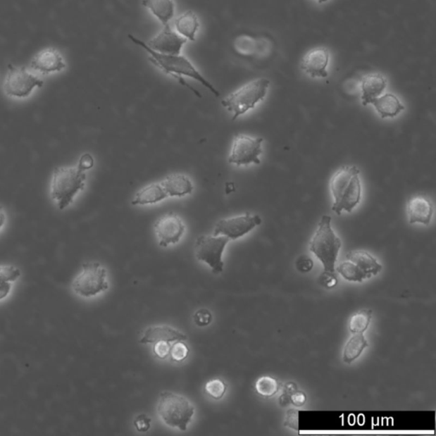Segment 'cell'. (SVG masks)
I'll return each instance as SVG.
<instances>
[{
  "mask_svg": "<svg viewBox=\"0 0 436 436\" xmlns=\"http://www.w3.org/2000/svg\"><path fill=\"white\" fill-rule=\"evenodd\" d=\"M387 87V80L381 73H370L361 80V101L363 106L382 96Z\"/></svg>",
  "mask_w": 436,
  "mask_h": 436,
  "instance_id": "ac0fdd59",
  "label": "cell"
},
{
  "mask_svg": "<svg viewBox=\"0 0 436 436\" xmlns=\"http://www.w3.org/2000/svg\"><path fill=\"white\" fill-rule=\"evenodd\" d=\"M142 6L161 23L163 26L170 24L175 15L173 0H142Z\"/></svg>",
  "mask_w": 436,
  "mask_h": 436,
  "instance_id": "d4e9b609",
  "label": "cell"
},
{
  "mask_svg": "<svg viewBox=\"0 0 436 436\" xmlns=\"http://www.w3.org/2000/svg\"><path fill=\"white\" fill-rule=\"evenodd\" d=\"M262 223L259 215L247 213L235 217L223 218L216 223L213 235H223L230 240H235L250 233Z\"/></svg>",
  "mask_w": 436,
  "mask_h": 436,
  "instance_id": "8fae6325",
  "label": "cell"
},
{
  "mask_svg": "<svg viewBox=\"0 0 436 436\" xmlns=\"http://www.w3.org/2000/svg\"><path fill=\"white\" fill-rule=\"evenodd\" d=\"M44 81L25 68L10 67L4 89L6 95L16 99H26L36 87H42Z\"/></svg>",
  "mask_w": 436,
  "mask_h": 436,
  "instance_id": "30bf717a",
  "label": "cell"
},
{
  "mask_svg": "<svg viewBox=\"0 0 436 436\" xmlns=\"http://www.w3.org/2000/svg\"><path fill=\"white\" fill-rule=\"evenodd\" d=\"M297 268L301 272H308L313 268V262L307 256H301L297 263Z\"/></svg>",
  "mask_w": 436,
  "mask_h": 436,
  "instance_id": "f35d334b",
  "label": "cell"
},
{
  "mask_svg": "<svg viewBox=\"0 0 436 436\" xmlns=\"http://www.w3.org/2000/svg\"><path fill=\"white\" fill-rule=\"evenodd\" d=\"M316 1L319 4H323V3L328 2V0H316Z\"/></svg>",
  "mask_w": 436,
  "mask_h": 436,
  "instance_id": "b9f144b4",
  "label": "cell"
},
{
  "mask_svg": "<svg viewBox=\"0 0 436 436\" xmlns=\"http://www.w3.org/2000/svg\"><path fill=\"white\" fill-rule=\"evenodd\" d=\"M433 213V204L425 197H414L407 204V215L410 224L421 223L429 225Z\"/></svg>",
  "mask_w": 436,
  "mask_h": 436,
  "instance_id": "e0dca14e",
  "label": "cell"
},
{
  "mask_svg": "<svg viewBox=\"0 0 436 436\" xmlns=\"http://www.w3.org/2000/svg\"><path fill=\"white\" fill-rule=\"evenodd\" d=\"M170 345L167 342H157L154 344V354L161 360H165L170 356Z\"/></svg>",
  "mask_w": 436,
  "mask_h": 436,
  "instance_id": "836d02e7",
  "label": "cell"
},
{
  "mask_svg": "<svg viewBox=\"0 0 436 436\" xmlns=\"http://www.w3.org/2000/svg\"><path fill=\"white\" fill-rule=\"evenodd\" d=\"M157 411L166 425L185 431L194 417V407L182 395L166 391L161 394Z\"/></svg>",
  "mask_w": 436,
  "mask_h": 436,
  "instance_id": "8992f818",
  "label": "cell"
},
{
  "mask_svg": "<svg viewBox=\"0 0 436 436\" xmlns=\"http://www.w3.org/2000/svg\"><path fill=\"white\" fill-rule=\"evenodd\" d=\"M337 272L344 277L345 280L349 281H354V282H362L366 277L361 268L350 261L341 263L337 268Z\"/></svg>",
  "mask_w": 436,
  "mask_h": 436,
  "instance_id": "f546056e",
  "label": "cell"
},
{
  "mask_svg": "<svg viewBox=\"0 0 436 436\" xmlns=\"http://www.w3.org/2000/svg\"><path fill=\"white\" fill-rule=\"evenodd\" d=\"M168 197L182 198L193 193L194 185L185 174H170L161 182Z\"/></svg>",
  "mask_w": 436,
  "mask_h": 436,
  "instance_id": "d6986e66",
  "label": "cell"
},
{
  "mask_svg": "<svg viewBox=\"0 0 436 436\" xmlns=\"http://www.w3.org/2000/svg\"><path fill=\"white\" fill-rule=\"evenodd\" d=\"M289 398H290V401L292 404L296 406H304L305 402H306V394H305L303 391L297 390L293 391V392L289 395Z\"/></svg>",
  "mask_w": 436,
  "mask_h": 436,
  "instance_id": "8d00e7d4",
  "label": "cell"
},
{
  "mask_svg": "<svg viewBox=\"0 0 436 436\" xmlns=\"http://www.w3.org/2000/svg\"><path fill=\"white\" fill-rule=\"evenodd\" d=\"M229 238L223 235L199 236L194 244L195 256L201 262L206 263L211 268L213 274L223 271V255Z\"/></svg>",
  "mask_w": 436,
  "mask_h": 436,
  "instance_id": "ba28073f",
  "label": "cell"
},
{
  "mask_svg": "<svg viewBox=\"0 0 436 436\" xmlns=\"http://www.w3.org/2000/svg\"><path fill=\"white\" fill-rule=\"evenodd\" d=\"M347 259L361 268L366 279L377 275L382 268V265L378 262L377 259L366 251H349L347 254Z\"/></svg>",
  "mask_w": 436,
  "mask_h": 436,
  "instance_id": "cb8c5ba5",
  "label": "cell"
},
{
  "mask_svg": "<svg viewBox=\"0 0 436 436\" xmlns=\"http://www.w3.org/2000/svg\"><path fill=\"white\" fill-rule=\"evenodd\" d=\"M190 350L189 346L185 341H176L173 346H170V357L174 362H182L189 356Z\"/></svg>",
  "mask_w": 436,
  "mask_h": 436,
  "instance_id": "1f68e13d",
  "label": "cell"
},
{
  "mask_svg": "<svg viewBox=\"0 0 436 436\" xmlns=\"http://www.w3.org/2000/svg\"><path fill=\"white\" fill-rule=\"evenodd\" d=\"M263 142L262 137H251L242 134L236 135L232 144L229 162L237 166L260 164Z\"/></svg>",
  "mask_w": 436,
  "mask_h": 436,
  "instance_id": "9c48e42d",
  "label": "cell"
},
{
  "mask_svg": "<svg viewBox=\"0 0 436 436\" xmlns=\"http://www.w3.org/2000/svg\"><path fill=\"white\" fill-rule=\"evenodd\" d=\"M6 221V216L5 211H4V208L0 206V230L2 229V227L5 225Z\"/></svg>",
  "mask_w": 436,
  "mask_h": 436,
  "instance_id": "60d3db41",
  "label": "cell"
},
{
  "mask_svg": "<svg viewBox=\"0 0 436 436\" xmlns=\"http://www.w3.org/2000/svg\"><path fill=\"white\" fill-rule=\"evenodd\" d=\"M332 218L324 215L318 224L315 235L309 242V250L316 256L324 267V273L335 274V266L342 242L332 229Z\"/></svg>",
  "mask_w": 436,
  "mask_h": 436,
  "instance_id": "3957f363",
  "label": "cell"
},
{
  "mask_svg": "<svg viewBox=\"0 0 436 436\" xmlns=\"http://www.w3.org/2000/svg\"><path fill=\"white\" fill-rule=\"evenodd\" d=\"M280 388V384L276 378L270 376H263L258 379L255 389L256 393L263 398L274 397Z\"/></svg>",
  "mask_w": 436,
  "mask_h": 436,
  "instance_id": "83f0119b",
  "label": "cell"
},
{
  "mask_svg": "<svg viewBox=\"0 0 436 436\" xmlns=\"http://www.w3.org/2000/svg\"><path fill=\"white\" fill-rule=\"evenodd\" d=\"M87 174L77 167H59L53 173L51 197L60 210L70 206L77 194L85 189Z\"/></svg>",
  "mask_w": 436,
  "mask_h": 436,
  "instance_id": "277c9868",
  "label": "cell"
},
{
  "mask_svg": "<svg viewBox=\"0 0 436 436\" xmlns=\"http://www.w3.org/2000/svg\"><path fill=\"white\" fill-rule=\"evenodd\" d=\"M368 347L363 333H356L346 344L344 350V361L350 364L361 356L364 349Z\"/></svg>",
  "mask_w": 436,
  "mask_h": 436,
  "instance_id": "484cf974",
  "label": "cell"
},
{
  "mask_svg": "<svg viewBox=\"0 0 436 436\" xmlns=\"http://www.w3.org/2000/svg\"><path fill=\"white\" fill-rule=\"evenodd\" d=\"M360 170L356 166H344L330 181L333 197L332 211L337 215L351 213L361 201L362 187Z\"/></svg>",
  "mask_w": 436,
  "mask_h": 436,
  "instance_id": "7a4b0ae2",
  "label": "cell"
},
{
  "mask_svg": "<svg viewBox=\"0 0 436 436\" xmlns=\"http://www.w3.org/2000/svg\"><path fill=\"white\" fill-rule=\"evenodd\" d=\"M94 166V158L89 154H84L80 158L78 167L80 170H85L92 169Z\"/></svg>",
  "mask_w": 436,
  "mask_h": 436,
  "instance_id": "74e56055",
  "label": "cell"
},
{
  "mask_svg": "<svg viewBox=\"0 0 436 436\" xmlns=\"http://www.w3.org/2000/svg\"><path fill=\"white\" fill-rule=\"evenodd\" d=\"M330 54L327 48L312 49L301 60V68L311 78H327Z\"/></svg>",
  "mask_w": 436,
  "mask_h": 436,
  "instance_id": "5bb4252c",
  "label": "cell"
},
{
  "mask_svg": "<svg viewBox=\"0 0 436 436\" xmlns=\"http://www.w3.org/2000/svg\"><path fill=\"white\" fill-rule=\"evenodd\" d=\"M372 317L373 313L368 309H362L354 313L349 323L350 332L354 334L364 333L369 327Z\"/></svg>",
  "mask_w": 436,
  "mask_h": 436,
  "instance_id": "f1b7e54d",
  "label": "cell"
},
{
  "mask_svg": "<svg viewBox=\"0 0 436 436\" xmlns=\"http://www.w3.org/2000/svg\"><path fill=\"white\" fill-rule=\"evenodd\" d=\"M270 85V81L268 79H256L242 85L223 99V107L233 115L232 120H237L239 116L255 108L256 104L263 101Z\"/></svg>",
  "mask_w": 436,
  "mask_h": 436,
  "instance_id": "5b68a950",
  "label": "cell"
},
{
  "mask_svg": "<svg viewBox=\"0 0 436 436\" xmlns=\"http://www.w3.org/2000/svg\"><path fill=\"white\" fill-rule=\"evenodd\" d=\"M168 198L160 183H152L137 191L132 199V206H148L160 203Z\"/></svg>",
  "mask_w": 436,
  "mask_h": 436,
  "instance_id": "603a6c76",
  "label": "cell"
},
{
  "mask_svg": "<svg viewBox=\"0 0 436 436\" xmlns=\"http://www.w3.org/2000/svg\"><path fill=\"white\" fill-rule=\"evenodd\" d=\"M370 104L373 105L382 119L397 117L405 109L400 99L392 93H387L378 97Z\"/></svg>",
  "mask_w": 436,
  "mask_h": 436,
  "instance_id": "7402d4cb",
  "label": "cell"
},
{
  "mask_svg": "<svg viewBox=\"0 0 436 436\" xmlns=\"http://www.w3.org/2000/svg\"><path fill=\"white\" fill-rule=\"evenodd\" d=\"M286 421L284 425L294 430H299V411L290 409L287 411Z\"/></svg>",
  "mask_w": 436,
  "mask_h": 436,
  "instance_id": "e575fe53",
  "label": "cell"
},
{
  "mask_svg": "<svg viewBox=\"0 0 436 436\" xmlns=\"http://www.w3.org/2000/svg\"><path fill=\"white\" fill-rule=\"evenodd\" d=\"M129 38L133 43L137 44L138 46L144 49V50L148 53L149 60L150 63L154 64L166 75L172 76L173 78L177 80L178 83L183 85L187 88H189L192 91L195 95L199 97L202 96L199 94L197 89L191 87L186 82V80L183 77H187L194 80L198 81L206 89L213 94L215 96L219 97L220 92L215 88L213 84H211L205 77L201 75V73L198 70L197 67L191 62V61L182 55H166L162 54L154 51L152 49L147 46L146 43L138 39L136 37L129 35Z\"/></svg>",
  "mask_w": 436,
  "mask_h": 436,
  "instance_id": "6da1fadb",
  "label": "cell"
},
{
  "mask_svg": "<svg viewBox=\"0 0 436 436\" xmlns=\"http://www.w3.org/2000/svg\"><path fill=\"white\" fill-rule=\"evenodd\" d=\"M187 337L185 333L179 332L168 325H158L151 327L146 330L144 336L141 337L139 343L142 344H156L157 342H167L172 343L176 341H185Z\"/></svg>",
  "mask_w": 436,
  "mask_h": 436,
  "instance_id": "ffe728a7",
  "label": "cell"
},
{
  "mask_svg": "<svg viewBox=\"0 0 436 436\" xmlns=\"http://www.w3.org/2000/svg\"><path fill=\"white\" fill-rule=\"evenodd\" d=\"M263 38H255L249 35L236 36L233 42L235 54L243 58H252L255 56L266 55L268 44Z\"/></svg>",
  "mask_w": 436,
  "mask_h": 436,
  "instance_id": "9a60e30c",
  "label": "cell"
},
{
  "mask_svg": "<svg viewBox=\"0 0 436 436\" xmlns=\"http://www.w3.org/2000/svg\"><path fill=\"white\" fill-rule=\"evenodd\" d=\"M194 320L198 327H207L213 321V315L207 309H201L194 313Z\"/></svg>",
  "mask_w": 436,
  "mask_h": 436,
  "instance_id": "d6a6232c",
  "label": "cell"
},
{
  "mask_svg": "<svg viewBox=\"0 0 436 436\" xmlns=\"http://www.w3.org/2000/svg\"><path fill=\"white\" fill-rule=\"evenodd\" d=\"M175 31L189 42H195L201 27L198 15L192 11H187L178 16L174 22Z\"/></svg>",
  "mask_w": 436,
  "mask_h": 436,
  "instance_id": "44dd1931",
  "label": "cell"
},
{
  "mask_svg": "<svg viewBox=\"0 0 436 436\" xmlns=\"http://www.w3.org/2000/svg\"><path fill=\"white\" fill-rule=\"evenodd\" d=\"M187 40L170 27V24L163 26L162 30L151 39L147 46L153 51L166 55H180Z\"/></svg>",
  "mask_w": 436,
  "mask_h": 436,
  "instance_id": "4fadbf2b",
  "label": "cell"
},
{
  "mask_svg": "<svg viewBox=\"0 0 436 436\" xmlns=\"http://www.w3.org/2000/svg\"><path fill=\"white\" fill-rule=\"evenodd\" d=\"M228 389L225 382L221 379L216 378L206 382L205 386L206 393L214 400H220L224 397Z\"/></svg>",
  "mask_w": 436,
  "mask_h": 436,
  "instance_id": "4dcf8cb0",
  "label": "cell"
},
{
  "mask_svg": "<svg viewBox=\"0 0 436 436\" xmlns=\"http://www.w3.org/2000/svg\"><path fill=\"white\" fill-rule=\"evenodd\" d=\"M186 226L179 216L169 213L158 218L154 223V231L158 244L167 247L177 244L185 235Z\"/></svg>",
  "mask_w": 436,
  "mask_h": 436,
  "instance_id": "7c38bea8",
  "label": "cell"
},
{
  "mask_svg": "<svg viewBox=\"0 0 436 436\" xmlns=\"http://www.w3.org/2000/svg\"><path fill=\"white\" fill-rule=\"evenodd\" d=\"M323 284L325 287L332 288L336 286L337 283V279L335 274H329V273H324L323 275Z\"/></svg>",
  "mask_w": 436,
  "mask_h": 436,
  "instance_id": "ab89813d",
  "label": "cell"
},
{
  "mask_svg": "<svg viewBox=\"0 0 436 436\" xmlns=\"http://www.w3.org/2000/svg\"><path fill=\"white\" fill-rule=\"evenodd\" d=\"M31 68L35 71L48 75V73L63 71L66 68L63 56L53 49L44 50L32 59Z\"/></svg>",
  "mask_w": 436,
  "mask_h": 436,
  "instance_id": "2e32d148",
  "label": "cell"
},
{
  "mask_svg": "<svg viewBox=\"0 0 436 436\" xmlns=\"http://www.w3.org/2000/svg\"><path fill=\"white\" fill-rule=\"evenodd\" d=\"M72 287L81 297L99 295L108 289L107 270L99 263H85L82 271L73 280Z\"/></svg>",
  "mask_w": 436,
  "mask_h": 436,
  "instance_id": "52a82bcc",
  "label": "cell"
},
{
  "mask_svg": "<svg viewBox=\"0 0 436 436\" xmlns=\"http://www.w3.org/2000/svg\"><path fill=\"white\" fill-rule=\"evenodd\" d=\"M21 270L13 265H0V300L6 299L11 290V283L21 276Z\"/></svg>",
  "mask_w": 436,
  "mask_h": 436,
  "instance_id": "4316f807",
  "label": "cell"
},
{
  "mask_svg": "<svg viewBox=\"0 0 436 436\" xmlns=\"http://www.w3.org/2000/svg\"><path fill=\"white\" fill-rule=\"evenodd\" d=\"M133 423L134 427L136 428V430L138 432H142V433H144V432L149 431L150 429L151 418L149 417L148 415L140 414L137 416Z\"/></svg>",
  "mask_w": 436,
  "mask_h": 436,
  "instance_id": "d590c367",
  "label": "cell"
}]
</instances>
